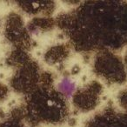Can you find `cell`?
I'll list each match as a JSON object with an SVG mask.
<instances>
[{
  "instance_id": "1",
  "label": "cell",
  "mask_w": 127,
  "mask_h": 127,
  "mask_svg": "<svg viewBox=\"0 0 127 127\" xmlns=\"http://www.w3.org/2000/svg\"><path fill=\"white\" fill-rule=\"evenodd\" d=\"M58 89L60 92L65 96V97L70 98L74 93L76 89V84L69 78H63L61 81L58 83Z\"/></svg>"
}]
</instances>
